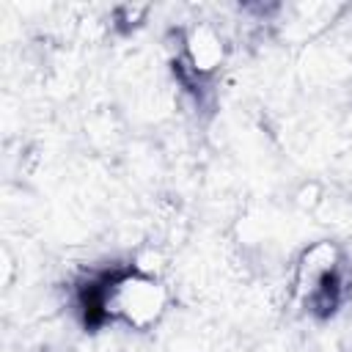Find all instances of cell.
<instances>
[{
  "label": "cell",
  "instance_id": "obj_1",
  "mask_svg": "<svg viewBox=\"0 0 352 352\" xmlns=\"http://www.w3.org/2000/svg\"><path fill=\"white\" fill-rule=\"evenodd\" d=\"M99 308L110 319H124L126 324L146 327L162 314L165 292L157 280L129 272V275H121V278L110 280L107 286H102Z\"/></svg>",
  "mask_w": 352,
  "mask_h": 352
}]
</instances>
